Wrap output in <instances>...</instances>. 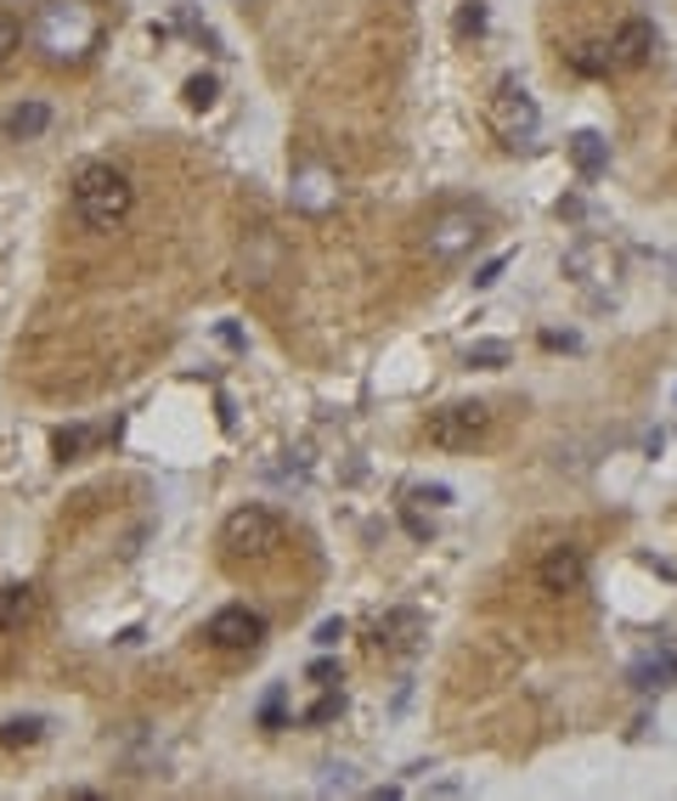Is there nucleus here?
<instances>
[{
    "mask_svg": "<svg viewBox=\"0 0 677 801\" xmlns=\"http://www.w3.org/2000/svg\"><path fill=\"white\" fill-rule=\"evenodd\" d=\"M412 502H429V508H447V502H452V491H447V486H418V491H412Z\"/></svg>",
    "mask_w": 677,
    "mask_h": 801,
    "instance_id": "28",
    "label": "nucleus"
},
{
    "mask_svg": "<svg viewBox=\"0 0 677 801\" xmlns=\"http://www.w3.org/2000/svg\"><path fill=\"white\" fill-rule=\"evenodd\" d=\"M429 446H441V452H474L480 441L492 435V407H480V401H458V407H441V412H429Z\"/></svg>",
    "mask_w": 677,
    "mask_h": 801,
    "instance_id": "5",
    "label": "nucleus"
},
{
    "mask_svg": "<svg viewBox=\"0 0 677 801\" xmlns=\"http://www.w3.org/2000/svg\"><path fill=\"white\" fill-rule=\"evenodd\" d=\"M486 0H463V7H458V40H480V34H486Z\"/></svg>",
    "mask_w": 677,
    "mask_h": 801,
    "instance_id": "19",
    "label": "nucleus"
},
{
    "mask_svg": "<svg viewBox=\"0 0 677 801\" xmlns=\"http://www.w3.org/2000/svg\"><path fill=\"white\" fill-rule=\"evenodd\" d=\"M565 153H570V164H576V170H582L588 181L610 170V141H604L599 130H576V136L565 141Z\"/></svg>",
    "mask_w": 677,
    "mask_h": 801,
    "instance_id": "13",
    "label": "nucleus"
},
{
    "mask_svg": "<svg viewBox=\"0 0 677 801\" xmlns=\"http://www.w3.org/2000/svg\"><path fill=\"white\" fill-rule=\"evenodd\" d=\"M559 215L565 220H582V198H559Z\"/></svg>",
    "mask_w": 677,
    "mask_h": 801,
    "instance_id": "32",
    "label": "nucleus"
},
{
    "mask_svg": "<svg viewBox=\"0 0 677 801\" xmlns=\"http://www.w3.org/2000/svg\"><path fill=\"white\" fill-rule=\"evenodd\" d=\"M45 125H52V108H45L40 97H29V102H18L7 113V125H0V130H7L12 141H34V136H45Z\"/></svg>",
    "mask_w": 677,
    "mask_h": 801,
    "instance_id": "14",
    "label": "nucleus"
},
{
    "mask_svg": "<svg viewBox=\"0 0 677 801\" xmlns=\"http://www.w3.org/2000/svg\"><path fill=\"white\" fill-rule=\"evenodd\" d=\"M130 209H136V186H130L125 170H114V164H85V170L74 175V215H79L90 231L125 226Z\"/></svg>",
    "mask_w": 677,
    "mask_h": 801,
    "instance_id": "2",
    "label": "nucleus"
},
{
    "mask_svg": "<svg viewBox=\"0 0 677 801\" xmlns=\"http://www.w3.org/2000/svg\"><path fill=\"white\" fill-rule=\"evenodd\" d=\"M215 97H221V79H215V74H192V79L181 85V102H186L192 113L215 108Z\"/></svg>",
    "mask_w": 677,
    "mask_h": 801,
    "instance_id": "18",
    "label": "nucleus"
},
{
    "mask_svg": "<svg viewBox=\"0 0 677 801\" xmlns=\"http://www.w3.org/2000/svg\"><path fill=\"white\" fill-rule=\"evenodd\" d=\"M90 441H96V435H90V430H79V423H74V430H63V435L52 441V452L68 463V457H85V452H90Z\"/></svg>",
    "mask_w": 677,
    "mask_h": 801,
    "instance_id": "21",
    "label": "nucleus"
},
{
    "mask_svg": "<svg viewBox=\"0 0 677 801\" xmlns=\"http://www.w3.org/2000/svg\"><path fill=\"white\" fill-rule=\"evenodd\" d=\"M508 345L503 339H474L469 350H463V367H480V372H497V367H508Z\"/></svg>",
    "mask_w": 677,
    "mask_h": 801,
    "instance_id": "17",
    "label": "nucleus"
},
{
    "mask_svg": "<svg viewBox=\"0 0 677 801\" xmlns=\"http://www.w3.org/2000/svg\"><path fill=\"white\" fill-rule=\"evenodd\" d=\"M480 238H486V215H474V209H441V215H429L423 220V255L429 260H441V266H452V260H463Z\"/></svg>",
    "mask_w": 677,
    "mask_h": 801,
    "instance_id": "4",
    "label": "nucleus"
},
{
    "mask_svg": "<svg viewBox=\"0 0 677 801\" xmlns=\"http://www.w3.org/2000/svg\"><path fill=\"white\" fill-rule=\"evenodd\" d=\"M508 260H514V255H497V260H486V266H480V271H474V289H492V282L508 271Z\"/></svg>",
    "mask_w": 677,
    "mask_h": 801,
    "instance_id": "26",
    "label": "nucleus"
},
{
    "mask_svg": "<svg viewBox=\"0 0 677 801\" xmlns=\"http://www.w3.org/2000/svg\"><path fill=\"white\" fill-rule=\"evenodd\" d=\"M418 638H423L418 609H390V616H378V627H373V649L378 654H407V649H418Z\"/></svg>",
    "mask_w": 677,
    "mask_h": 801,
    "instance_id": "12",
    "label": "nucleus"
},
{
    "mask_svg": "<svg viewBox=\"0 0 677 801\" xmlns=\"http://www.w3.org/2000/svg\"><path fill=\"white\" fill-rule=\"evenodd\" d=\"M322 790H327V795H333V790H356V768L327 762V768H322Z\"/></svg>",
    "mask_w": 677,
    "mask_h": 801,
    "instance_id": "24",
    "label": "nucleus"
},
{
    "mask_svg": "<svg viewBox=\"0 0 677 801\" xmlns=\"http://www.w3.org/2000/svg\"><path fill=\"white\" fill-rule=\"evenodd\" d=\"M244 7H255V0H244Z\"/></svg>",
    "mask_w": 677,
    "mask_h": 801,
    "instance_id": "33",
    "label": "nucleus"
},
{
    "mask_svg": "<svg viewBox=\"0 0 677 801\" xmlns=\"http://www.w3.org/2000/svg\"><path fill=\"white\" fill-rule=\"evenodd\" d=\"M649 57H655V23L626 18V23L615 29V40H610V63H615V68H644Z\"/></svg>",
    "mask_w": 677,
    "mask_h": 801,
    "instance_id": "11",
    "label": "nucleus"
},
{
    "mask_svg": "<svg viewBox=\"0 0 677 801\" xmlns=\"http://www.w3.org/2000/svg\"><path fill=\"white\" fill-rule=\"evenodd\" d=\"M29 40L52 68H74L103 45V23H96V12L85 7V0H45V7L34 12V23H29Z\"/></svg>",
    "mask_w": 677,
    "mask_h": 801,
    "instance_id": "1",
    "label": "nucleus"
},
{
    "mask_svg": "<svg viewBox=\"0 0 677 801\" xmlns=\"http://www.w3.org/2000/svg\"><path fill=\"white\" fill-rule=\"evenodd\" d=\"M537 582H542V593H554V598L582 593V582H588V553L570 548V542L548 548V559L537 564Z\"/></svg>",
    "mask_w": 677,
    "mask_h": 801,
    "instance_id": "9",
    "label": "nucleus"
},
{
    "mask_svg": "<svg viewBox=\"0 0 677 801\" xmlns=\"http://www.w3.org/2000/svg\"><path fill=\"white\" fill-rule=\"evenodd\" d=\"M492 125H497L503 141L525 148V141H537V130H542V108H537V97H530L519 79H503L497 97H492Z\"/></svg>",
    "mask_w": 677,
    "mask_h": 801,
    "instance_id": "6",
    "label": "nucleus"
},
{
    "mask_svg": "<svg viewBox=\"0 0 677 801\" xmlns=\"http://www.w3.org/2000/svg\"><path fill=\"white\" fill-rule=\"evenodd\" d=\"M565 277L576 282V289H615V277H621V255L599 238H582V243H570L565 249Z\"/></svg>",
    "mask_w": 677,
    "mask_h": 801,
    "instance_id": "7",
    "label": "nucleus"
},
{
    "mask_svg": "<svg viewBox=\"0 0 677 801\" xmlns=\"http://www.w3.org/2000/svg\"><path fill=\"white\" fill-rule=\"evenodd\" d=\"M576 68H582V74H604V68H615V63H610L604 45H582V52H576Z\"/></svg>",
    "mask_w": 677,
    "mask_h": 801,
    "instance_id": "25",
    "label": "nucleus"
},
{
    "mask_svg": "<svg viewBox=\"0 0 677 801\" xmlns=\"http://www.w3.org/2000/svg\"><path fill=\"white\" fill-rule=\"evenodd\" d=\"M34 616V587L29 582H7L0 587V632H18Z\"/></svg>",
    "mask_w": 677,
    "mask_h": 801,
    "instance_id": "16",
    "label": "nucleus"
},
{
    "mask_svg": "<svg viewBox=\"0 0 677 801\" xmlns=\"http://www.w3.org/2000/svg\"><path fill=\"white\" fill-rule=\"evenodd\" d=\"M204 638H209L215 649H255V643L266 638V621L255 616L249 604H226V609H215V616H209Z\"/></svg>",
    "mask_w": 677,
    "mask_h": 801,
    "instance_id": "8",
    "label": "nucleus"
},
{
    "mask_svg": "<svg viewBox=\"0 0 677 801\" xmlns=\"http://www.w3.org/2000/svg\"><path fill=\"white\" fill-rule=\"evenodd\" d=\"M671 683H677V654H671V649L644 654V661L633 667V689H638V694H649V689H671Z\"/></svg>",
    "mask_w": 677,
    "mask_h": 801,
    "instance_id": "15",
    "label": "nucleus"
},
{
    "mask_svg": "<svg viewBox=\"0 0 677 801\" xmlns=\"http://www.w3.org/2000/svg\"><path fill=\"white\" fill-rule=\"evenodd\" d=\"M338 638H345V616H327V621L316 627V643H322V649H333Z\"/></svg>",
    "mask_w": 677,
    "mask_h": 801,
    "instance_id": "27",
    "label": "nucleus"
},
{
    "mask_svg": "<svg viewBox=\"0 0 677 801\" xmlns=\"http://www.w3.org/2000/svg\"><path fill=\"white\" fill-rule=\"evenodd\" d=\"M221 548H226L232 559H271V553L282 548V520H277L271 508L249 502V508L226 513V526H221Z\"/></svg>",
    "mask_w": 677,
    "mask_h": 801,
    "instance_id": "3",
    "label": "nucleus"
},
{
    "mask_svg": "<svg viewBox=\"0 0 677 801\" xmlns=\"http://www.w3.org/2000/svg\"><path fill=\"white\" fill-rule=\"evenodd\" d=\"M45 734V723L40 717H12L7 728H0V745H34Z\"/></svg>",
    "mask_w": 677,
    "mask_h": 801,
    "instance_id": "20",
    "label": "nucleus"
},
{
    "mask_svg": "<svg viewBox=\"0 0 677 801\" xmlns=\"http://www.w3.org/2000/svg\"><path fill=\"white\" fill-rule=\"evenodd\" d=\"M338 712H345V694H338V683H327V694L311 705V712H305V723H333Z\"/></svg>",
    "mask_w": 677,
    "mask_h": 801,
    "instance_id": "23",
    "label": "nucleus"
},
{
    "mask_svg": "<svg viewBox=\"0 0 677 801\" xmlns=\"http://www.w3.org/2000/svg\"><path fill=\"white\" fill-rule=\"evenodd\" d=\"M288 198H294V209H300V215H327V209L338 204L333 170H322V164H305V170H294V186H288Z\"/></svg>",
    "mask_w": 677,
    "mask_h": 801,
    "instance_id": "10",
    "label": "nucleus"
},
{
    "mask_svg": "<svg viewBox=\"0 0 677 801\" xmlns=\"http://www.w3.org/2000/svg\"><path fill=\"white\" fill-rule=\"evenodd\" d=\"M407 531L423 542V537H429V520H423V513H412V508H407Z\"/></svg>",
    "mask_w": 677,
    "mask_h": 801,
    "instance_id": "31",
    "label": "nucleus"
},
{
    "mask_svg": "<svg viewBox=\"0 0 677 801\" xmlns=\"http://www.w3.org/2000/svg\"><path fill=\"white\" fill-rule=\"evenodd\" d=\"M542 345H548V350H576L582 339H576V334H542Z\"/></svg>",
    "mask_w": 677,
    "mask_h": 801,
    "instance_id": "30",
    "label": "nucleus"
},
{
    "mask_svg": "<svg viewBox=\"0 0 677 801\" xmlns=\"http://www.w3.org/2000/svg\"><path fill=\"white\" fill-rule=\"evenodd\" d=\"M18 52H23V23L0 12V68H7V63H12Z\"/></svg>",
    "mask_w": 677,
    "mask_h": 801,
    "instance_id": "22",
    "label": "nucleus"
},
{
    "mask_svg": "<svg viewBox=\"0 0 677 801\" xmlns=\"http://www.w3.org/2000/svg\"><path fill=\"white\" fill-rule=\"evenodd\" d=\"M311 683H322V689L338 683V667H333V661H316V667H311Z\"/></svg>",
    "mask_w": 677,
    "mask_h": 801,
    "instance_id": "29",
    "label": "nucleus"
}]
</instances>
